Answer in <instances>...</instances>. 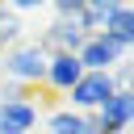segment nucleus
<instances>
[{
  "label": "nucleus",
  "instance_id": "nucleus-8",
  "mask_svg": "<svg viewBox=\"0 0 134 134\" xmlns=\"http://www.w3.org/2000/svg\"><path fill=\"white\" fill-rule=\"evenodd\" d=\"M21 29H25V25H21V17H17L8 4H0V54H4L8 46H17V42H21Z\"/></svg>",
  "mask_w": 134,
  "mask_h": 134
},
{
  "label": "nucleus",
  "instance_id": "nucleus-10",
  "mask_svg": "<svg viewBox=\"0 0 134 134\" xmlns=\"http://www.w3.org/2000/svg\"><path fill=\"white\" fill-rule=\"evenodd\" d=\"M84 0H54V21H75Z\"/></svg>",
  "mask_w": 134,
  "mask_h": 134
},
{
  "label": "nucleus",
  "instance_id": "nucleus-2",
  "mask_svg": "<svg viewBox=\"0 0 134 134\" xmlns=\"http://www.w3.org/2000/svg\"><path fill=\"white\" fill-rule=\"evenodd\" d=\"M113 92H117V88H113L109 71H84V75L71 84V92H67V109L80 113V117H88V113H96Z\"/></svg>",
  "mask_w": 134,
  "mask_h": 134
},
{
  "label": "nucleus",
  "instance_id": "nucleus-3",
  "mask_svg": "<svg viewBox=\"0 0 134 134\" xmlns=\"http://www.w3.org/2000/svg\"><path fill=\"white\" fill-rule=\"evenodd\" d=\"M75 59H80V67H84V71H113V67H117L126 54H121V50H117V46H113L105 34H88Z\"/></svg>",
  "mask_w": 134,
  "mask_h": 134
},
{
  "label": "nucleus",
  "instance_id": "nucleus-9",
  "mask_svg": "<svg viewBox=\"0 0 134 134\" xmlns=\"http://www.w3.org/2000/svg\"><path fill=\"white\" fill-rule=\"evenodd\" d=\"M13 100H34V96H29V88H21V84L4 80V84H0V105H13Z\"/></svg>",
  "mask_w": 134,
  "mask_h": 134
},
{
  "label": "nucleus",
  "instance_id": "nucleus-1",
  "mask_svg": "<svg viewBox=\"0 0 134 134\" xmlns=\"http://www.w3.org/2000/svg\"><path fill=\"white\" fill-rule=\"evenodd\" d=\"M0 71H4V80L21 84V88L42 84V75H46V50L38 42H17V46H8L0 54Z\"/></svg>",
  "mask_w": 134,
  "mask_h": 134
},
{
  "label": "nucleus",
  "instance_id": "nucleus-7",
  "mask_svg": "<svg viewBox=\"0 0 134 134\" xmlns=\"http://www.w3.org/2000/svg\"><path fill=\"white\" fill-rule=\"evenodd\" d=\"M96 121L109 126L113 134H126L130 121H134V92H113V96L96 109Z\"/></svg>",
  "mask_w": 134,
  "mask_h": 134
},
{
  "label": "nucleus",
  "instance_id": "nucleus-5",
  "mask_svg": "<svg viewBox=\"0 0 134 134\" xmlns=\"http://www.w3.org/2000/svg\"><path fill=\"white\" fill-rule=\"evenodd\" d=\"M42 121V109L34 100H13L0 105V134H34Z\"/></svg>",
  "mask_w": 134,
  "mask_h": 134
},
{
  "label": "nucleus",
  "instance_id": "nucleus-6",
  "mask_svg": "<svg viewBox=\"0 0 134 134\" xmlns=\"http://www.w3.org/2000/svg\"><path fill=\"white\" fill-rule=\"evenodd\" d=\"M100 34L130 59V50H134V8L126 4V0H117V8H113V17L100 25Z\"/></svg>",
  "mask_w": 134,
  "mask_h": 134
},
{
  "label": "nucleus",
  "instance_id": "nucleus-4",
  "mask_svg": "<svg viewBox=\"0 0 134 134\" xmlns=\"http://www.w3.org/2000/svg\"><path fill=\"white\" fill-rule=\"evenodd\" d=\"M84 75V67H80V59L75 54H46V75H42V84L50 88V92H71V84Z\"/></svg>",
  "mask_w": 134,
  "mask_h": 134
},
{
  "label": "nucleus",
  "instance_id": "nucleus-11",
  "mask_svg": "<svg viewBox=\"0 0 134 134\" xmlns=\"http://www.w3.org/2000/svg\"><path fill=\"white\" fill-rule=\"evenodd\" d=\"M34 134H46V130H34Z\"/></svg>",
  "mask_w": 134,
  "mask_h": 134
}]
</instances>
